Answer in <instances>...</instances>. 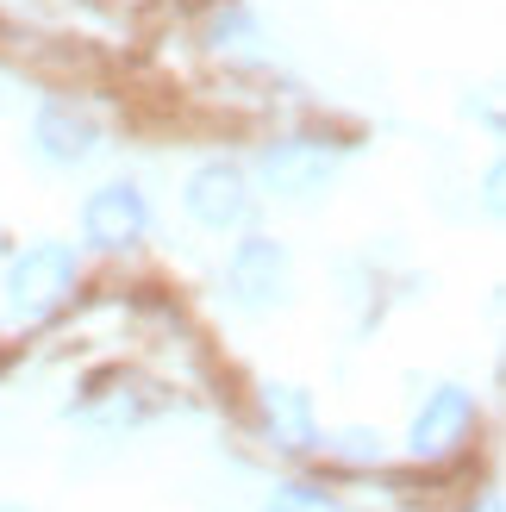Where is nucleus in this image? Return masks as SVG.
Returning <instances> with one entry per match:
<instances>
[{
  "label": "nucleus",
  "mask_w": 506,
  "mask_h": 512,
  "mask_svg": "<svg viewBox=\"0 0 506 512\" xmlns=\"http://www.w3.org/2000/svg\"><path fill=\"white\" fill-rule=\"evenodd\" d=\"M75 288V250L69 244H38L7 269V306L13 319H44L50 306H63V294Z\"/></svg>",
  "instance_id": "nucleus-1"
},
{
  "label": "nucleus",
  "mask_w": 506,
  "mask_h": 512,
  "mask_svg": "<svg viewBox=\"0 0 506 512\" xmlns=\"http://www.w3.org/2000/svg\"><path fill=\"white\" fill-rule=\"evenodd\" d=\"M225 288H232V300L244 306V313L282 300V288H288V250L275 238H244L232 250V263H225Z\"/></svg>",
  "instance_id": "nucleus-2"
},
{
  "label": "nucleus",
  "mask_w": 506,
  "mask_h": 512,
  "mask_svg": "<svg viewBox=\"0 0 506 512\" xmlns=\"http://www.w3.org/2000/svg\"><path fill=\"white\" fill-rule=\"evenodd\" d=\"M338 169V150H325L313 138H288V144H269L263 150V182L282 194V200H313Z\"/></svg>",
  "instance_id": "nucleus-3"
},
{
  "label": "nucleus",
  "mask_w": 506,
  "mask_h": 512,
  "mask_svg": "<svg viewBox=\"0 0 506 512\" xmlns=\"http://www.w3.org/2000/svg\"><path fill=\"white\" fill-rule=\"evenodd\" d=\"M144 225H150V207H144V194H138L132 182L94 188V194H88V207H82V238L100 244V250H125V244H138V238H144Z\"/></svg>",
  "instance_id": "nucleus-4"
},
{
  "label": "nucleus",
  "mask_w": 506,
  "mask_h": 512,
  "mask_svg": "<svg viewBox=\"0 0 506 512\" xmlns=\"http://www.w3.org/2000/svg\"><path fill=\"white\" fill-rule=\"evenodd\" d=\"M188 213L207 225V232H225L250 213V182L238 163H200L188 175Z\"/></svg>",
  "instance_id": "nucleus-5"
},
{
  "label": "nucleus",
  "mask_w": 506,
  "mask_h": 512,
  "mask_svg": "<svg viewBox=\"0 0 506 512\" xmlns=\"http://www.w3.org/2000/svg\"><path fill=\"white\" fill-rule=\"evenodd\" d=\"M469 413H475V406H469L463 388H438L432 406L413 419V450H419V456H444V450L469 431Z\"/></svg>",
  "instance_id": "nucleus-6"
},
{
  "label": "nucleus",
  "mask_w": 506,
  "mask_h": 512,
  "mask_svg": "<svg viewBox=\"0 0 506 512\" xmlns=\"http://www.w3.org/2000/svg\"><path fill=\"white\" fill-rule=\"evenodd\" d=\"M38 150L50 163H82L94 150V119L63 107V100H50V107L38 113Z\"/></svg>",
  "instance_id": "nucleus-7"
},
{
  "label": "nucleus",
  "mask_w": 506,
  "mask_h": 512,
  "mask_svg": "<svg viewBox=\"0 0 506 512\" xmlns=\"http://www.w3.org/2000/svg\"><path fill=\"white\" fill-rule=\"evenodd\" d=\"M269 419L288 444H313V413H307V394L300 388H269Z\"/></svg>",
  "instance_id": "nucleus-8"
},
{
  "label": "nucleus",
  "mask_w": 506,
  "mask_h": 512,
  "mask_svg": "<svg viewBox=\"0 0 506 512\" xmlns=\"http://www.w3.org/2000/svg\"><path fill=\"white\" fill-rule=\"evenodd\" d=\"M269 512H338V506L325 500L319 488H282V494L269 500Z\"/></svg>",
  "instance_id": "nucleus-9"
}]
</instances>
